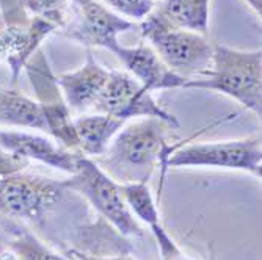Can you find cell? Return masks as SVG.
<instances>
[{
    "label": "cell",
    "instance_id": "obj_1",
    "mask_svg": "<svg viewBox=\"0 0 262 260\" xmlns=\"http://www.w3.org/2000/svg\"><path fill=\"white\" fill-rule=\"evenodd\" d=\"M178 130L157 117H140L138 121L126 123L110 141L105 152L96 157L99 167L116 183H137L151 179L157 167L162 168L157 201H160L166 160L184 146L181 139L173 136Z\"/></svg>",
    "mask_w": 262,
    "mask_h": 260
},
{
    "label": "cell",
    "instance_id": "obj_2",
    "mask_svg": "<svg viewBox=\"0 0 262 260\" xmlns=\"http://www.w3.org/2000/svg\"><path fill=\"white\" fill-rule=\"evenodd\" d=\"M182 88L222 92L260 116L262 111V52L237 51L213 44L210 70L198 79L187 80Z\"/></svg>",
    "mask_w": 262,
    "mask_h": 260
},
{
    "label": "cell",
    "instance_id": "obj_3",
    "mask_svg": "<svg viewBox=\"0 0 262 260\" xmlns=\"http://www.w3.org/2000/svg\"><path fill=\"white\" fill-rule=\"evenodd\" d=\"M77 198L63 180L16 171L0 174V211L13 218L42 221L63 211Z\"/></svg>",
    "mask_w": 262,
    "mask_h": 260
},
{
    "label": "cell",
    "instance_id": "obj_4",
    "mask_svg": "<svg viewBox=\"0 0 262 260\" xmlns=\"http://www.w3.org/2000/svg\"><path fill=\"white\" fill-rule=\"evenodd\" d=\"M141 36L148 39L160 60L174 74L192 80L203 77L212 67L213 44L207 36L168 26L154 11L140 26Z\"/></svg>",
    "mask_w": 262,
    "mask_h": 260
},
{
    "label": "cell",
    "instance_id": "obj_5",
    "mask_svg": "<svg viewBox=\"0 0 262 260\" xmlns=\"http://www.w3.org/2000/svg\"><path fill=\"white\" fill-rule=\"evenodd\" d=\"M63 185L83 198L94 210L123 237H143V229L126 204L120 183H116L99 164L86 155H80L77 171Z\"/></svg>",
    "mask_w": 262,
    "mask_h": 260
},
{
    "label": "cell",
    "instance_id": "obj_6",
    "mask_svg": "<svg viewBox=\"0 0 262 260\" xmlns=\"http://www.w3.org/2000/svg\"><path fill=\"white\" fill-rule=\"evenodd\" d=\"M166 170L178 167H209L241 170L260 179L262 145L260 135L229 141H207L176 149L166 160Z\"/></svg>",
    "mask_w": 262,
    "mask_h": 260
},
{
    "label": "cell",
    "instance_id": "obj_7",
    "mask_svg": "<svg viewBox=\"0 0 262 260\" xmlns=\"http://www.w3.org/2000/svg\"><path fill=\"white\" fill-rule=\"evenodd\" d=\"M93 108L96 113L124 121H130L134 117H157L174 129L181 127L174 114L163 110L148 89L123 70H110L108 80Z\"/></svg>",
    "mask_w": 262,
    "mask_h": 260
},
{
    "label": "cell",
    "instance_id": "obj_8",
    "mask_svg": "<svg viewBox=\"0 0 262 260\" xmlns=\"http://www.w3.org/2000/svg\"><path fill=\"white\" fill-rule=\"evenodd\" d=\"M74 19L68 20L63 36L86 47H102L116 54L120 41L118 35L137 29V23L118 16L96 0H73L69 5Z\"/></svg>",
    "mask_w": 262,
    "mask_h": 260
},
{
    "label": "cell",
    "instance_id": "obj_9",
    "mask_svg": "<svg viewBox=\"0 0 262 260\" xmlns=\"http://www.w3.org/2000/svg\"><path fill=\"white\" fill-rule=\"evenodd\" d=\"M27 69L32 86L36 91L38 102L42 108L47 133H51L60 146L69 151H79V139L74 129V120H71V110L57 85V77L47 64V60L41 51H36L33 57L24 66Z\"/></svg>",
    "mask_w": 262,
    "mask_h": 260
},
{
    "label": "cell",
    "instance_id": "obj_10",
    "mask_svg": "<svg viewBox=\"0 0 262 260\" xmlns=\"http://www.w3.org/2000/svg\"><path fill=\"white\" fill-rule=\"evenodd\" d=\"M0 149L17 160H36L63 173L74 174L82 152L69 151L52 139L29 132L0 130Z\"/></svg>",
    "mask_w": 262,
    "mask_h": 260
},
{
    "label": "cell",
    "instance_id": "obj_11",
    "mask_svg": "<svg viewBox=\"0 0 262 260\" xmlns=\"http://www.w3.org/2000/svg\"><path fill=\"white\" fill-rule=\"evenodd\" d=\"M115 55L121 60L127 73L149 92L182 88L187 82L184 77L174 74L148 44H138L135 47L120 44Z\"/></svg>",
    "mask_w": 262,
    "mask_h": 260
},
{
    "label": "cell",
    "instance_id": "obj_12",
    "mask_svg": "<svg viewBox=\"0 0 262 260\" xmlns=\"http://www.w3.org/2000/svg\"><path fill=\"white\" fill-rule=\"evenodd\" d=\"M110 76V69L101 66L91 49L86 51V61L73 73L57 76V85L69 110L82 111L94 105Z\"/></svg>",
    "mask_w": 262,
    "mask_h": 260
},
{
    "label": "cell",
    "instance_id": "obj_13",
    "mask_svg": "<svg viewBox=\"0 0 262 260\" xmlns=\"http://www.w3.org/2000/svg\"><path fill=\"white\" fill-rule=\"evenodd\" d=\"M127 121L118 117L94 113L82 114L74 120V129L79 139V152L86 157H99L105 152L113 136L123 129Z\"/></svg>",
    "mask_w": 262,
    "mask_h": 260
},
{
    "label": "cell",
    "instance_id": "obj_14",
    "mask_svg": "<svg viewBox=\"0 0 262 260\" xmlns=\"http://www.w3.org/2000/svg\"><path fill=\"white\" fill-rule=\"evenodd\" d=\"M210 0H163L154 13L168 26L207 35Z\"/></svg>",
    "mask_w": 262,
    "mask_h": 260
},
{
    "label": "cell",
    "instance_id": "obj_15",
    "mask_svg": "<svg viewBox=\"0 0 262 260\" xmlns=\"http://www.w3.org/2000/svg\"><path fill=\"white\" fill-rule=\"evenodd\" d=\"M0 126L47 132L39 102L14 89H0Z\"/></svg>",
    "mask_w": 262,
    "mask_h": 260
},
{
    "label": "cell",
    "instance_id": "obj_16",
    "mask_svg": "<svg viewBox=\"0 0 262 260\" xmlns=\"http://www.w3.org/2000/svg\"><path fill=\"white\" fill-rule=\"evenodd\" d=\"M120 190L126 204L129 205L130 211L137 218L145 221L149 226V229H156L160 226V214L157 208V202L152 198L148 183H123L120 185Z\"/></svg>",
    "mask_w": 262,
    "mask_h": 260
},
{
    "label": "cell",
    "instance_id": "obj_17",
    "mask_svg": "<svg viewBox=\"0 0 262 260\" xmlns=\"http://www.w3.org/2000/svg\"><path fill=\"white\" fill-rule=\"evenodd\" d=\"M10 249L19 260H71L69 257L47 248L29 230H19L10 242Z\"/></svg>",
    "mask_w": 262,
    "mask_h": 260
},
{
    "label": "cell",
    "instance_id": "obj_18",
    "mask_svg": "<svg viewBox=\"0 0 262 260\" xmlns=\"http://www.w3.org/2000/svg\"><path fill=\"white\" fill-rule=\"evenodd\" d=\"M20 5L30 17H39L54 23L58 29H64L71 17L68 0H20Z\"/></svg>",
    "mask_w": 262,
    "mask_h": 260
},
{
    "label": "cell",
    "instance_id": "obj_19",
    "mask_svg": "<svg viewBox=\"0 0 262 260\" xmlns=\"http://www.w3.org/2000/svg\"><path fill=\"white\" fill-rule=\"evenodd\" d=\"M105 4L132 22L145 20L156 10V0H105Z\"/></svg>",
    "mask_w": 262,
    "mask_h": 260
},
{
    "label": "cell",
    "instance_id": "obj_20",
    "mask_svg": "<svg viewBox=\"0 0 262 260\" xmlns=\"http://www.w3.org/2000/svg\"><path fill=\"white\" fill-rule=\"evenodd\" d=\"M154 233V237L157 240V245H159V249H160V257L162 260H196L193 257H190L188 254H185L178 245L176 242L170 237L166 230L159 226L156 229L151 230Z\"/></svg>",
    "mask_w": 262,
    "mask_h": 260
},
{
    "label": "cell",
    "instance_id": "obj_21",
    "mask_svg": "<svg viewBox=\"0 0 262 260\" xmlns=\"http://www.w3.org/2000/svg\"><path fill=\"white\" fill-rule=\"evenodd\" d=\"M74 260H135L129 254H116V255H90L82 252H73Z\"/></svg>",
    "mask_w": 262,
    "mask_h": 260
},
{
    "label": "cell",
    "instance_id": "obj_22",
    "mask_svg": "<svg viewBox=\"0 0 262 260\" xmlns=\"http://www.w3.org/2000/svg\"><path fill=\"white\" fill-rule=\"evenodd\" d=\"M5 49H7V22L2 13H0V60H5Z\"/></svg>",
    "mask_w": 262,
    "mask_h": 260
},
{
    "label": "cell",
    "instance_id": "obj_23",
    "mask_svg": "<svg viewBox=\"0 0 262 260\" xmlns=\"http://www.w3.org/2000/svg\"><path fill=\"white\" fill-rule=\"evenodd\" d=\"M245 2L250 5V8L260 17V13H262V0H245Z\"/></svg>",
    "mask_w": 262,
    "mask_h": 260
},
{
    "label": "cell",
    "instance_id": "obj_24",
    "mask_svg": "<svg viewBox=\"0 0 262 260\" xmlns=\"http://www.w3.org/2000/svg\"><path fill=\"white\" fill-rule=\"evenodd\" d=\"M0 260H19L17 255L10 249V251H0Z\"/></svg>",
    "mask_w": 262,
    "mask_h": 260
},
{
    "label": "cell",
    "instance_id": "obj_25",
    "mask_svg": "<svg viewBox=\"0 0 262 260\" xmlns=\"http://www.w3.org/2000/svg\"><path fill=\"white\" fill-rule=\"evenodd\" d=\"M207 251H209V260H217V257H215V252H213V246H212V245H209V246H207Z\"/></svg>",
    "mask_w": 262,
    "mask_h": 260
}]
</instances>
